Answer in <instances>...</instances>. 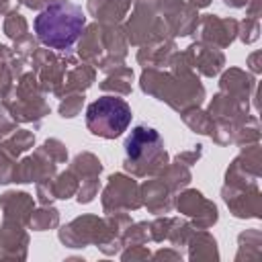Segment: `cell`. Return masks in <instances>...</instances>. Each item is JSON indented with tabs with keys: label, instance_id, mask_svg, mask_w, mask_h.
Returning a JSON list of instances; mask_svg holds the SVG:
<instances>
[{
	"label": "cell",
	"instance_id": "1",
	"mask_svg": "<svg viewBox=\"0 0 262 262\" xmlns=\"http://www.w3.org/2000/svg\"><path fill=\"white\" fill-rule=\"evenodd\" d=\"M82 25H84L82 10L70 2L51 4L35 20V29H37L41 41L51 47H57V49L70 47L78 39Z\"/></svg>",
	"mask_w": 262,
	"mask_h": 262
},
{
	"label": "cell",
	"instance_id": "2",
	"mask_svg": "<svg viewBox=\"0 0 262 262\" xmlns=\"http://www.w3.org/2000/svg\"><path fill=\"white\" fill-rule=\"evenodd\" d=\"M131 121V108L125 100L104 96L88 106V127L94 135L117 137Z\"/></svg>",
	"mask_w": 262,
	"mask_h": 262
}]
</instances>
